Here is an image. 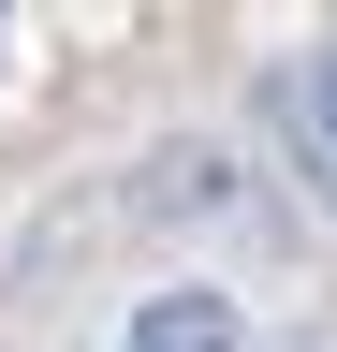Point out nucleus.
<instances>
[{
  "label": "nucleus",
  "instance_id": "obj_1",
  "mask_svg": "<svg viewBox=\"0 0 337 352\" xmlns=\"http://www.w3.org/2000/svg\"><path fill=\"white\" fill-rule=\"evenodd\" d=\"M117 352H249V323H235V294H147Z\"/></svg>",
  "mask_w": 337,
  "mask_h": 352
},
{
  "label": "nucleus",
  "instance_id": "obj_2",
  "mask_svg": "<svg viewBox=\"0 0 337 352\" xmlns=\"http://www.w3.org/2000/svg\"><path fill=\"white\" fill-rule=\"evenodd\" d=\"M279 118H293V147H308V176H323V206H337V74H323V59H293V88H279Z\"/></svg>",
  "mask_w": 337,
  "mask_h": 352
}]
</instances>
